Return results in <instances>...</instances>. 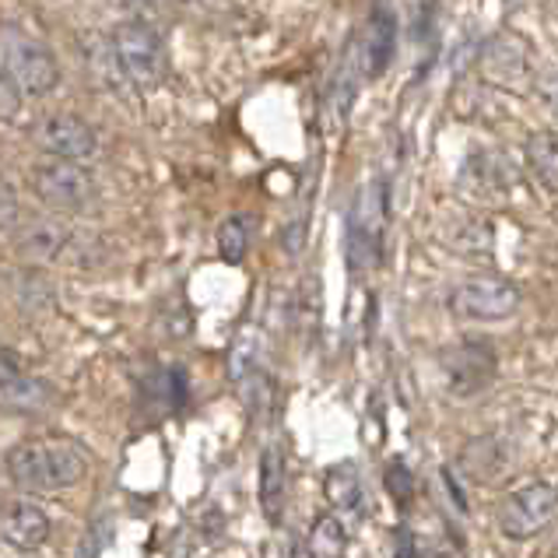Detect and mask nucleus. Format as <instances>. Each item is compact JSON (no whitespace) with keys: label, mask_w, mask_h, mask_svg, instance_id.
<instances>
[{"label":"nucleus","mask_w":558,"mask_h":558,"mask_svg":"<svg viewBox=\"0 0 558 558\" xmlns=\"http://www.w3.org/2000/svg\"><path fill=\"white\" fill-rule=\"evenodd\" d=\"M397 50V22L390 11H376L369 22L362 25L359 39L352 43V53H355V68L362 82H373L383 71L390 68Z\"/></svg>","instance_id":"1a4fd4ad"},{"label":"nucleus","mask_w":558,"mask_h":558,"mask_svg":"<svg viewBox=\"0 0 558 558\" xmlns=\"http://www.w3.org/2000/svg\"><path fill=\"white\" fill-rule=\"evenodd\" d=\"M32 137H36V148L43 151V158L88 162V158L99 155V134H95L92 126L74 113L43 117L36 131H32Z\"/></svg>","instance_id":"6e6552de"},{"label":"nucleus","mask_w":558,"mask_h":558,"mask_svg":"<svg viewBox=\"0 0 558 558\" xmlns=\"http://www.w3.org/2000/svg\"><path fill=\"white\" fill-rule=\"evenodd\" d=\"M523 158L534 172V180L548 190V194H558V134L551 131H537L523 141Z\"/></svg>","instance_id":"4468645a"},{"label":"nucleus","mask_w":558,"mask_h":558,"mask_svg":"<svg viewBox=\"0 0 558 558\" xmlns=\"http://www.w3.org/2000/svg\"><path fill=\"white\" fill-rule=\"evenodd\" d=\"M393 558H422L418 545H414V537L408 531H397V555Z\"/></svg>","instance_id":"5701e85b"},{"label":"nucleus","mask_w":558,"mask_h":558,"mask_svg":"<svg viewBox=\"0 0 558 558\" xmlns=\"http://www.w3.org/2000/svg\"><path fill=\"white\" fill-rule=\"evenodd\" d=\"M253 221L250 215H232L218 226V253L226 264H243V257L250 253V243H253Z\"/></svg>","instance_id":"a211bd4d"},{"label":"nucleus","mask_w":558,"mask_h":558,"mask_svg":"<svg viewBox=\"0 0 558 558\" xmlns=\"http://www.w3.org/2000/svg\"><path fill=\"white\" fill-rule=\"evenodd\" d=\"M520 306V289L506 278H471L457 284L450 295V310L460 320H506Z\"/></svg>","instance_id":"423d86ee"},{"label":"nucleus","mask_w":558,"mask_h":558,"mask_svg":"<svg viewBox=\"0 0 558 558\" xmlns=\"http://www.w3.org/2000/svg\"><path fill=\"white\" fill-rule=\"evenodd\" d=\"M306 551L310 558H344L348 551V531H344V523L341 517H320L313 523V531H310V541H306Z\"/></svg>","instance_id":"f3484780"},{"label":"nucleus","mask_w":558,"mask_h":558,"mask_svg":"<svg viewBox=\"0 0 558 558\" xmlns=\"http://www.w3.org/2000/svg\"><path fill=\"white\" fill-rule=\"evenodd\" d=\"M0 71H4L22 95L43 99L60 82V63L43 39L28 36L22 28H0Z\"/></svg>","instance_id":"7ed1b4c3"},{"label":"nucleus","mask_w":558,"mask_h":558,"mask_svg":"<svg viewBox=\"0 0 558 558\" xmlns=\"http://www.w3.org/2000/svg\"><path fill=\"white\" fill-rule=\"evenodd\" d=\"M22 221V207H19V194L0 180V232H14Z\"/></svg>","instance_id":"aec40b11"},{"label":"nucleus","mask_w":558,"mask_h":558,"mask_svg":"<svg viewBox=\"0 0 558 558\" xmlns=\"http://www.w3.org/2000/svg\"><path fill=\"white\" fill-rule=\"evenodd\" d=\"M109 60H113L117 74L134 92H151L166 82L169 53L162 36L145 22H123L113 36H109Z\"/></svg>","instance_id":"f03ea898"},{"label":"nucleus","mask_w":558,"mask_h":558,"mask_svg":"<svg viewBox=\"0 0 558 558\" xmlns=\"http://www.w3.org/2000/svg\"><path fill=\"white\" fill-rule=\"evenodd\" d=\"M19 246L28 260H57L71 246V232L57 226V221H36V226H28L22 232Z\"/></svg>","instance_id":"dca6fc26"},{"label":"nucleus","mask_w":558,"mask_h":558,"mask_svg":"<svg viewBox=\"0 0 558 558\" xmlns=\"http://www.w3.org/2000/svg\"><path fill=\"white\" fill-rule=\"evenodd\" d=\"M442 369L453 393H477L496 379V355L482 341H468L442 355Z\"/></svg>","instance_id":"9d476101"},{"label":"nucleus","mask_w":558,"mask_h":558,"mask_svg":"<svg viewBox=\"0 0 558 558\" xmlns=\"http://www.w3.org/2000/svg\"><path fill=\"white\" fill-rule=\"evenodd\" d=\"M53 404V387L36 376H8L0 379V411L8 414H36Z\"/></svg>","instance_id":"ddd939ff"},{"label":"nucleus","mask_w":558,"mask_h":558,"mask_svg":"<svg viewBox=\"0 0 558 558\" xmlns=\"http://www.w3.org/2000/svg\"><path fill=\"white\" fill-rule=\"evenodd\" d=\"M53 523L36 502H14L0 513V541L14 551H39L50 541Z\"/></svg>","instance_id":"9b49d317"},{"label":"nucleus","mask_w":558,"mask_h":558,"mask_svg":"<svg viewBox=\"0 0 558 558\" xmlns=\"http://www.w3.org/2000/svg\"><path fill=\"white\" fill-rule=\"evenodd\" d=\"M383 221H387V201H383V186L369 183L359 194V204L352 211V226H348V260H352L355 275H365L379 260L383 243Z\"/></svg>","instance_id":"0eeeda50"},{"label":"nucleus","mask_w":558,"mask_h":558,"mask_svg":"<svg viewBox=\"0 0 558 558\" xmlns=\"http://www.w3.org/2000/svg\"><path fill=\"white\" fill-rule=\"evenodd\" d=\"M32 190L43 204L71 215L85 211L99 197V183H95L92 169L85 162H68V158H43L32 166Z\"/></svg>","instance_id":"20e7f679"},{"label":"nucleus","mask_w":558,"mask_h":558,"mask_svg":"<svg viewBox=\"0 0 558 558\" xmlns=\"http://www.w3.org/2000/svg\"><path fill=\"white\" fill-rule=\"evenodd\" d=\"M327 499L330 506L338 509V513H348V517H359L365 509V488H362V477L352 464H338L327 471Z\"/></svg>","instance_id":"2eb2a0df"},{"label":"nucleus","mask_w":558,"mask_h":558,"mask_svg":"<svg viewBox=\"0 0 558 558\" xmlns=\"http://www.w3.org/2000/svg\"><path fill=\"white\" fill-rule=\"evenodd\" d=\"M537 95H541V102H545L551 113L558 117V68L545 71V74L537 77Z\"/></svg>","instance_id":"4be33fe9"},{"label":"nucleus","mask_w":558,"mask_h":558,"mask_svg":"<svg viewBox=\"0 0 558 558\" xmlns=\"http://www.w3.org/2000/svg\"><path fill=\"white\" fill-rule=\"evenodd\" d=\"M383 485H387V492L393 496L397 506H408L411 496H414V477H411V468H404L401 457H393L387 464V474H383Z\"/></svg>","instance_id":"6ab92c4d"},{"label":"nucleus","mask_w":558,"mask_h":558,"mask_svg":"<svg viewBox=\"0 0 558 558\" xmlns=\"http://www.w3.org/2000/svg\"><path fill=\"white\" fill-rule=\"evenodd\" d=\"M88 471V457L77 442L50 436L25 439L8 453V474L28 492H60L74 488Z\"/></svg>","instance_id":"f257e3e1"},{"label":"nucleus","mask_w":558,"mask_h":558,"mask_svg":"<svg viewBox=\"0 0 558 558\" xmlns=\"http://www.w3.org/2000/svg\"><path fill=\"white\" fill-rule=\"evenodd\" d=\"M284 502H289V464H284L281 446L270 442L260 453V509L267 523L278 527L284 517Z\"/></svg>","instance_id":"f8f14e48"},{"label":"nucleus","mask_w":558,"mask_h":558,"mask_svg":"<svg viewBox=\"0 0 558 558\" xmlns=\"http://www.w3.org/2000/svg\"><path fill=\"white\" fill-rule=\"evenodd\" d=\"M19 113H22V92L0 71V123H11Z\"/></svg>","instance_id":"412c9836"},{"label":"nucleus","mask_w":558,"mask_h":558,"mask_svg":"<svg viewBox=\"0 0 558 558\" xmlns=\"http://www.w3.org/2000/svg\"><path fill=\"white\" fill-rule=\"evenodd\" d=\"M558 513V492L548 482H531L499 502V531L513 541L534 537L548 527Z\"/></svg>","instance_id":"39448f33"}]
</instances>
